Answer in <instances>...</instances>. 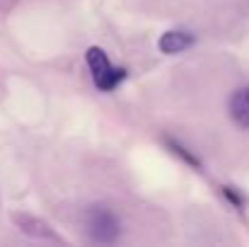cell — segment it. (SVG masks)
Instances as JSON below:
<instances>
[{
	"mask_svg": "<svg viewBox=\"0 0 249 247\" xmlns=\"http://www.w3.org/2000/svg\"><path fill=\"white\" fill-rule=\"evenodd\" d=\"M194 44V37L184 34V32H167L160 39V49L165 54H181L184 49H189Z\"/></svg>",
	"mask_w": 249,
	"mask_h": 247,
	"instance_id": "3",
	"label": "cell"
},
{
	"mask_svg": "<svg viewBox=\"0 0 249 247\" xmlns=\"http://www.w3.org/2000/svg\"><path fill=\"white\" fill-rule=\"evenodd\" d=\"M87 63H89V71H92V76H94V85H97L99 90H104V92L114 90L119 82L124 80V76H126V71L114 68V66L109 63L107 54H104L102 49H97V46H92V49L87 51Z\"/></svg>",
	"mask_w": 249,
	"mask_h": 247,
	"instance_id": "1",
	"label": "cell"
},
{
	"mask_svg": "<svg viewBox=\"0 0 249 247\" xmlns=\"http://www.w3.org/2000/svg\"><path fill=\"white\" fill-rule=\"evenodd\" d=\"M230 114L235 119L237 126L249 129V87H242L232 95L230 99Z\"/></svg>",
	"mask_w": 249,
	"mask_h": 247,
	"instance_id": "2",
	"label": "cell"
}]
</instances>
